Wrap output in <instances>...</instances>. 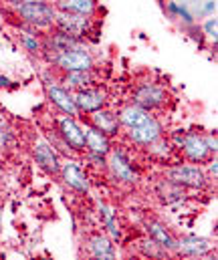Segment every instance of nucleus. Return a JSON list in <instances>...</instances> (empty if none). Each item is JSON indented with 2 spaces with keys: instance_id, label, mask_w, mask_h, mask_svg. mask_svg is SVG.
Returning <instances> with one entry per match:
<instances>
[{
  "instance_id": "nucleus-1",
  "label": "nucleus",
  "mask_w": 218,
  "mask_h": 260,
  "mask_svg": "<svg viewBox=\"0 0 218 260\" xmlns=\"http://www.w3.org/2000/svg\"><path fill=\"white\" fill-rule=\"evenodd\" d=\"M12 8L14 18H18L20 22L47 32L53 28L55 24V16H57V6L53 4V0L49 2H22V4H8Z\"/></svg>"
},
{
  "instance_id": "nucleus-2",
  "label": "nucleus",
  "mask_w": 218,
  "mask_h": 260,
  "mask_svg": "<svg viewBox=\"0 0 218 260\" xmlns=\"http://www.w3.org/2000/svg\"><path fill=\"white\" fill-rule=\"evenodd\" d=\"M164 176L184 190L202 192L210 186V178L200 164H172L170 168H166Z\"/></svg>"
},
{
  "instance_id": "nucleus-3",
  "label": "nucleus",
  "mask_w": 218,
  "mask_h": 260,
  "mask_svg": "<svg viewBox=\"0 0 218 260\" xmlns=\"http://www.w3.org/2000/svg\"><path fill=\"white\" fill-rule=\"evenodd\" d=\"M170 101V93L164 85H160L158 81H142L134 87L132 91V99L130 103L142 107L149 113H155L160 109H164Z\"/></svg>"
},
{
  "instance_id": "nucleus-4",
  "label": "nucleus",
  "mask_w": 218,
  "mask_h": 260,
  "mask_svg": "<svg viewBox=\"0 0 218 260\" xmlns=\"http://www.w3.org/2000/svg\"><path fill=\"white\" fill-rule=\"evenodd\" d=\"M107 172L117 184L136 186L140 182V172L136 170L123 147H111V151L107 153Z\"/></svg>"
},
{
  "instance_id": "nucleus-5",
  "label": "nucleus",
  "mask_w": 218,
  "mask_h": 260,
  "mask_svg": "<svg viewBox=\"0 0 218 260\" xmlns=\"http://www.w3.org/2000/svg\"><path fill=\"white\" fill-rule=\"evenodd\" d=\"M95 55L89 51L87 45L67 49L57 55L51 69H57L59 73H71V71H93L95 69Z\"/></svg>"
},
{
  "instance_id": "nucleus-6",
  "label": "nucleus",
  "mask_w": 218,
  "mask_h": 260,
  "mask_svg": "<svg viewBox=\"0 0 218 260\" xmlns=\"http://www.w3.org/2000/svg\"><path fill=\"white\" fill-rule=\"evenodd\" d=\"M55 129L75 155H81L85 151V127L79 123L77 117L59 113V117L55 119Z\"/></svg>"
},
{
  "instance_id": "nucleus-7",
  "label": "nucleus",
  "mask_w": 218,
  "mask_h": 260,
  "mask_svg": "<svg viewBox=\"0 0 218 260\" xmlns=\"http://www.w3.org/2000/svg\"><path fill=\"white\" fill-rule=\"evenodd\" d=\"M45 95L47 101L61 113V115H69V117H81L77 105H75V97L69 89H65L61 83L53 81V79H45Z\"/></svg>"
},
{
  "instance_id": "nucleus-8",
  "label": "nucleus",
  "mask_w": 218,
  "mask_h": 260,
  "mask_svg": "<svg viewBox=\"0 0 218 260\" xmlns=\"http://www.w3.org/2000/svg\"><path fill=\"white\" fill-rule=\"evenodd\" d=\"M30 153H33V159L35 164L49 176H59L61 172V155L55 151V147L45 139V137H37L33 141V147H30Z\"/></svg>"
},
{
  "instance_id": "nucleus-9",
  "label": "nucleus",
  "mask_w": 218,
  "mask_h": 260,
  "mask_svg": "<svg viewBox=\"0 0 218 260\" xmlns=\"http://www.w3.org/2000/svg\"><path fill=\"white\" fill-rule=\"evenodd\" d=\"M59 178H61L63 186H65L67 190L75 192V194L85 196V194H89V190H91L89 176H87V172L83 170V166H81L75 157H69L67 161H63L61 172H59Z\"/></svg>"
},
{
  "instance_id": "nucleus-10",
  "label": "nucleus",
  "mask_w": 218,
  "mask_h": 260,
  "mask_svg": "<svg viewBox=\"0 0 218 260\" xmlns=\"http://www.w3.org/2000/svg\"><path fill=\"white\" fill-rule=\"evenodd\" d=\"M73 97H75V105H77L81 117L107 107V91L99 85H91L83 91H77V93H73Z\"/></svg>"
},
{
  "instance_id": "nucleus-11",
  "label": "nucleus",
  "mask_w": 218,
  "mask_h": 260,
  "mask_svg": "<svg viewBox=\"0 0 218 260\" xmlns=\"http://www.w3.org/2000/svg\"><path fill=\"white\" fill-rule=\"evenodd\" d=\"M53 26L71 35L75 39H81V41H87V37L93 35V18L77 16V14H69V12H59L57 10Z\"/></svg>"
},
{
  "instance_id": "nucleus-12",
  "label": "nucleus",
  "mask_w": 218,
  "mask_h": 260,
  "mask_svg": "<svg viewBox=\"0 0 218 260\" xmlns=\"http://www.w3.org/2000/svg\"><path fill=\"white\" fill-rule=\"evenodd\" d=\"M180 151L190 164H206L214 155L206 147V141L198 131H184V141L180 145Z\"/></svg>"
},
{
  "instance_id": "nucleus-13",
  "label": "nucleus",
  "mask_w": 218,
  "mask_h": 260,
  "mask_svg": "<svg viewBox=\"0 0 218 260\" xmlns=\"http://www.w3.org/2000/svg\"><path fill=\"white\" fill-rule=\"evenodd\" d=\"M214 250V242L210 238L198 236V234H186L178 238L176 244V254L188 256V258H198V256H208Z\"/></svg>"
},
{
  "instance_id": "nucleus-14",
  "label": "nucleus",
  "mask_w": 218,
  "mask_h": 260,
  "mask_svg": "<svg viewBox=\"0 0 218 260\" xmlns=\"http://www.w3.org/2000/svg\"><path fill=\"white\" fill-rule=\"evenodd\" d=\"M162 135H164V125H162V121H160L155 115H151V119L145 121L144 125H140V127L126 129V139H128L132 145H138V147L149 145L151 141H155V139L162 137Z\"/></svg>"
},
{
  "instance_id": "nucleus-15",
  "label": "nucleus",
  "mask_w": 218,
  "mask_h": 260,
  "mask_svg": "<svg viewBox=\"0 0 218 260\" xmlns=\"http://www.w3.org/2000/svg\"><path fill=\"white\" fill-rule=\"evenodd\" d=\"M87 123H91V125H95L99 131H103L109 139L119 137L121 131H123L121 129L119 119H117V111H113V109H109V107H103V109H99V111L87 115Z\"/></svg>"
},
{
  "instance_id": "nucleus-16",
  "label": "nucleus",
  "mask_w": 218,
  "mask_h": 260,
  "mask_svg": "<svg viewBox=\"0 0 218 260\" xmlns=\"http://www.w3.org/2000/svg\"><path fill=\"white\" fill-rule=\"evenodd\" d=\"M145 226V236L149 240H153L160 248H164L168 254H176V244H178V238L170 232V228L160 222V220H147L144 224Z\"/></svg>"
},
{
  "instance_id": "nucleus-17",
  "label": "nucleus",
  "mask_w": 218,
  "mask_h": 260,
  "mask_svg": "<svg viewBox=\"0 0 218 260\" xmlns=\"http://www.w3.org/2000/svg\"><path fill=\"white\" fill-rule=\"evenodd\" d=\"M85 248H87V254H89L91 258L113 260L117 256V250H115L113 240H111L107 234H103V232L91 234V236L85 240Z\"/></svg>"
},
{
  "instance_id": "nucleus-18",
  "label": "nucleus",
  "mask_w": 218,
  "mask_h": 260,
  "mask_svg": "<svg viewBox=\"0 0 218 260\" xmlns=\"http://www.w3.org/2000/svg\"><path fill=\"white\" fill-rule=\"evenodd\" d=\"M16 30H18V43H20V47L30 57H41V51H43V35L45 32L28 26L24 22H18L16 24Z\"/></svg>"
},
{
  "instance_id": "nucleus-19",
  "label": "nucleus",
  "mask_w": 218,
  "mask_h": 260,
  "mask_svg": "<svg viewBox=\"0 0 218 260\" xmlns=\"http://www.w3.org/2000/svg\"><path fill=\"white\" fill-rule=\"evenodd\" d=\"M59 12H69L85 18H95L99 12V2L97 0H53Z\"/></svg>"
},
{
  "instance_id": "nucleus-20",
  "label": "nucleus",
  "mask_w": 218,
  "mask_h": 260,
  "mask_svg": "<svg viewBox=\"0 0 218 260\" xmlns=\"http://www.w3.org/2000/svg\"><path fill=\"white\" fill-rule=\"evenodd\" d=\"M151 115H153V113L145 111V109L134 105V103H128V105L119 107V111H117V119H119V123H121V129L140 127V125H144L145 121L151 119Z\"/></svg>"
},
{
  "instance_id": "nucleus-21",
  "label": "nucleus",
  "mask_w": 218,
  "mask_h": 260,
  "mask_svg": "<svg viewBox=\"0 0 218 260\" xmlns=\"http://www.w3.org/2000/svg\"><path fill=\"white\" fill-rule=\"evenodd\" d=\"M111 147H113V143L103 131H99L95 125L87 123V127H85V151H95V153L107 155L111 151Z\"/></svg>"
},
{
  "instance_id": "nucleus-22",
  "label": "nucleus",
  "mask_w": 218,
  "mask_h": 260,
  "mask_svg": "<svg viewBox=\"0 0 218 260\" xmlns=\"http://www.w3.org/2000/svg\"><path fill=\"white\" fill-rule=\"evenodd\" d=\"M61 85L69 89L71 93L83 91L91 85H95V75L93 71H71V73H61Z\"/></svg>"
},
{
  "instance_id": "nucleus-23",
  "label": "nucleus",
  "mask_w": 218,
  "mask_h": 260,
  "mask_svg": "<svg viewBox=\"0 0 218 260\" xmlns=\"http://www.w3.org/2000/svg\"><path fill=\"white\" fill-rule=\"evenodd\" d=\"M97 212H99V218H101V224L105 228V234L113 240V242H119L121 240V226H119V220L115 216V212L105 204V202H97Z\"/></svg>"
},
{
  "instance_id": "nucleus-24",
  "label": "nucleus",
  "mask_w": 218,
  "mask_h": 260,
  "mask_svg": "<svg viewBox=\"0 0 218 260\" xmlns=\"http://www.w3.org/2000/svg\"><path fill=\"white\" fill-rule=\"evenodd\" d=\"M155 196H158V200H160L162 204H166V206L180 204V202H184V198H186L184 188H180L178 184L170 182L168 178H164V180L158 182V186H155Z\"/></svg>"
},
{
  "instance_id": "nucleus-25",
  "label": "nucleus",
  "mask_w": 218,
  "mask_h": 260,
  "mask_svg": "<svg viewBox=\"0 0 218 260\" xmlns=\"http://www.w3.org/2000/svg\"><path fill=\"white\" fill-rule=\"evenodd\" d=\"M145 151H147V155H149L151 159L166 164V161H170L172 155H174V145L170 143L168 137L162 135V137H158L155 141H151L149 145H145Z\"/></svg>"
},
{
  "instance_id": "nucleus-26",
  "label": "nucleus",
  "mask_w": 218,
  "mask_h": 260,
  "mask_svg": "<svg viewBox=\"0 0 218 260\" xmlns=\"http://www.w3.org/2000/svg\"><path fill=\"white\" fill-rule=\"evenodd\" d=\"M138 250H140L142 256H155V258H164V256H168V252H166L164 248H160L153 240H149L147 236H145L144 240L138 242Z\"/></svg>"
},
{
  "instance_id": "nucleus-27",
  "label": "nucleus",
  "mask_w": 218,
  "mask_h": 260,
  "mask_svg": "<svg viewBox=\"0 0 218 260\" xmlns=\"http://www.w3.org/2000/svg\"><path fill=\"white\" fill-rule=\"evenodd\" d=\"M182 30L198 45V49H204L206 47V37H204V32H202V28L198 26V22H192V24H184L182 26Z\"/></svg>"
},
{
  "instance_id": "nucleus-28",
  "label": "nucleus",
  "mask_w": 218,
  "mask_h": 260,
  "mask_svg": "<svg viewBox=\"0 0 218 260\" xmlns=\"http://www.w3.org/2000/svg\"><path fill=\"white\" fill-rule=\"evenodd\" d=\"M200 28H202V32H204V37H206L208 41L216 43V39H218V18H216V14H214V16L204 18V22L200 24Z\"/></svg>"
},
{
  "instance_id": "nucleus-29",
  "label": "nucleus",
  "mask_w": 218,
  "mask_h": 260,
  "mask_svg": "<svg viewBox=\"0 0 218 260\" xmlns=\"http://www.w3.org/2000/svg\"><path fill=\"white\" fill-rule=\"evenodd\" d=\"M81 155H85L87 164L91 168H97V170H107V155L103 153H95V151H83Z\"/></svg>"
},
{
  "instance_id": "nucleus-30",
  "label": "nucleus",
  "mask_w": 218,
  "mask_h": 260,
  "mask_svg": "<svg viewBox=\"0 0 218 260\" xmlns=\"http://www.w3.org/2000/svg\"><path fill=\"white\" fill-rule=\"evenodd\" d=\"M14 143V131L10 127H0V149H8Z\"/></svg>"
},
{
  "instance_id": "nucleus-31",
  "label": "nucleus",
  "mask_w": 218,
  "mask_h": 260,
  "mask_svg": "<svg viewBox=\"0 0 218 260\" xmlns=\"http://www.w3.org/2000/svg\"><path fill=\"white\" fill-rule=\"evenodd\" d=\"M202 137H204V141H206V147H208L212 153H216L218 151L216 129H210V131H206V133H202Z\"/></svg>"
},
{
  "instance_id": "nucleus-32",
  "label": "nucleus",
  "mask_w": 218,
  "mask_h": 260,
  "mask_svg": "<svg viewBox=\"0 0 218 260\" xmlns=\"http://www.w3.org/2000/svg\"><path fill=\"white\" fill-rule=\"evenodd\" d=\"M208 170H206V174H208V178H210V182H216V174H218V159H216V153H214V157H210L208 161Z\"/></svg>"
},
{
  "instance_id": "nucleus-33",
  "label": "nucleus",
  "mask_w": 218,
  "mask_h": 260,
  "mask_svg": "<svg viewBox=\"0 0 218 260\" xmlns=\"http://www.w3.org/2000/svg\"><path fill=\"white\" fill-rule=\"evenodd\" d=\"M202 14H204V18L214 16V14H216V0H204V4H202Z\"/></svg>"
},
{
  "instance_id": "nucleus-34",
  "label": "nucleus",
  "mask_w": 218,
  "mask_h": 260,
  "mask_svg": "<svg viewBox=\"0 0 218 260\" xmlns=\"http://www.w3.org/2000/svg\"><path fill=\"white\" fill-rule=\"evenodd\" d=\"M6 4H22V2H49V0H4Z\"/></svg>"
},
{
  "instance_id": "nucleus-35",
  "label": "nucleus",
  "mask_w": 218,
  "mask_h": 260,
  "mask_svg": "<svg viewBox=\"0 0 218 260\" xmlns=\"http://www.w3.org/2000/svg\"><path fill=\"white\" fill-rule=\"evenodd\" d=\"M10 85V79L6 75H0V89H6Z\"/></svg>"
},
{
  "instance_id": "nucleus-36",
  "label": "nucleus",
  "mask_w": 218,
  "mask_h": 260,
  "mask_svg": "<svg viewBox=\"0 0 218 260\" xmlns=\"http://www.w3.org/2000/svg\"><path fill=\"white\" fill-rule=\"evenodd\" d=\"M0 230H2V212H0Z\"/></svg>"
}]
</instances>
